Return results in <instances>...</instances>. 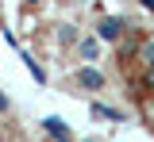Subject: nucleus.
<instances>
[{"label": "nucleus", "mask_w": 154, "mask_h": 142, "mask_svg": "<svg viewBox=\"0 0 154 142\" xmlns=\"http://www.w3.org/2000/svg\"><path fill=\"white\" fill-rule=\"evenodd\" d=\"M93 115H104V119H123V115H119V111H116V108H108V104H93Z\"/></svg>", "instance_id": "7"}, {"label": "nucleus", "mask_w": 154, "mask_h": 142, "mask_svg": "<svg viewBox=\"0 0 154 142\" xmlns=\"http://www.w3.org/2000/svg\"><path fill=\"white\" fill-rule=\"evenodd\" d=\"M4 108H8V96H4V92H0V111H4Z\"/></svg>", "instance_id": "10"}, {"label": "nucleus", "mask_w": 154, "mask_h": 142, "mask_svg": "<svg viewBox=\"0 0 154 142\" xmlns=\"http://www.w3.org/2000/svg\"><path fill=\"white\" fill-rule=\"evenodd\" d=\"M73 81H77V88H85V92H100V88H104V73L93 69V65H81L73 73Z\"/></svg>", "instance_id": "2"}, {"label": "nucleus", "mask_w": 154, "mask_h": 142, "mask_svg": "<svg viewBox=\"0 0 154 142\" xmlns=\"http://www.w3.org/2000/svg\"><path fill=\"white\" fill-rule=\"evenodd\" d=\"M23 65H27V69H31V77H35L38 84H46V73H42V65H38V61L31 58V54H23Z\"/></svg>", "instance_id": "5"}, {"label": "nucleus", "mask_w": 154, "mask_h": 142, "mask_svg": "<svg viewBox=\"0 0 154 142\" xmlns=\"http://www.w3.org/2000/svg\"><path fill=\"white\" fill-rule=\"evenodd\" d=\"M127 31H131V27L123 23V16H104V19L96 23V35H100L104 42H119Z\"/></svg>", "instance_id": "1"}, {"label": "nucleus", "mask_w": 154, "mask_h": 142, "mask_svg": "<svg viewBox=\"0 0 154 142\" xmlns=\"http://www.w3.org/2000/svg\"><path fill=\"white\" fill-rule=\"evenodd\" d=\"M77 54H81L85 61H96V58H100V42H96V39H81V42H77Z\"/></svg>", "instance_id": "4"}, {"label": "nucleus", "mask_w": 154, "mask_h": 142, "mask_svg": "<svg viewBox=\"0 0 154 142\" xmlns=\"http://www.w3.org/2000/svg\"><path fill=\"white\" fill-rule=\"evenodd\" d=\"M42 127H46V135H50V138H58V142H73V131L58 119V115H46V119H42Z\"/></svg>", "instance_id": "3"}, {"label": "nucleus", "mask_w": 154, "mask_h": 142, "mask_svg": "<svg viewBox=\"0 0 154 142\" xmlns=\"http://www.w3.org/2000/svg\"><path fill=\"white\" fill-rule=\"evenodd\" d=\"M139 58H143V65H146V73H150V81H154V46H150V42L139 50Z\"/></svg>", "instance_id": "6"}, {"label": "nucleus", "mask_w": 154, "mask_h": 142, "mask_svg": "<svg viewBox=\"0 0 154 142\" xmlns=\"http://www.w3.org/2000/svg\"><path fill=\"white\" fill-rule=\"evenodd\" d=\"M139 4H143V8H146V12H154V0H139Z\"/></svg>", "instance_id": "9"}, {"label": "nucleus", "mask_w": 154, "mask_h": 142, "mask_svg": "<svg viewBox=\"0 0 154 142\" xmlns=\"http://www.w3.org/2000/svg\"><path fill=\"white\" fill-rule=\"evenodd\" d=\"M58 39H62V42H81V39H77V27H62Z\"/></svg>", "instance_id": "8"}]
</instances>
